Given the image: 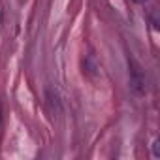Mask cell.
<instances>
[{"label":"cell","instance_id":"obj_1","mask_svg":"<svg viewBox=\"0 0 160 160\" xmlns=\"http://www.w3.org/2000/svg\"><path fill=\"white\" fill-rule=\"evenodd\" d=\"M154 152H156V156H158V154H160V147H158V141H156V143H154Z\"/></svg>","mask_w":160,"mask_h":160},{"label":"cell","instance_id":"obj_2","mask_svg":"<svg viewBox=\"0 0 160 160\" xmlns=\"http://www.w3.org/2000/svg\"><path fill=\"white\" fill-rule=\"evenodd\" d=\"M134 2H139V4H141V2H145V0H134Z\"/></svg>","mask_w":160,"mask_h":160}]
</instances>
